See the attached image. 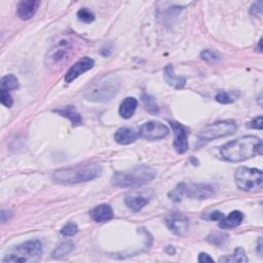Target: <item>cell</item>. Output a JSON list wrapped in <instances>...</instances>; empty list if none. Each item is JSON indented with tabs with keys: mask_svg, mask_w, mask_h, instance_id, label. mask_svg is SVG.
<instances>
[{
	"mask_svg": "<svg viewBox=\"0 0 263 263\" xmlns=\"http://www.w3.org/2000/svg\"><path fill=\"white\" fill-rule=\"evenodd\" d=\"M165 79L166 81L174 86L175 89H182V87L185 85L186 83V79L184 77H181V76H176L175 75L174 73V68L172 65H168L166 68H165Z\"/></svg>",
	"mask_w": 263,
	"mask_h": 263,
	"instance_id": "cell-21",
	"label": "cell"
},
{
	"mask_svg": "<svg viewBox=\"0 0 263 263\" xmlns=\"http://www.w3.org/2000/svg\"><path fill=\"white\" fill-rule=\"evenodd\" d=\"M200 57L203 61H206L210 64L218 63L219 61L221 60V57L219 56V54L214 52V51H211V50H204L203 52H201Z\"/></svg>",
	"mask_w": 263,
	"mask_h": 263,
	"instance_id": "cell-26",
	"label": "cell"
},
{
	"mask_svg": "<svg viewBox=\"0 0 263 263\" xmlns=\"http://www.w3.org/2000/svg\"><path fill=\"white\" fill-rule=\"evenodd\" d=\"M40 2L37 0H23L20 1L17 8L18 17L23 21L32 19L39 7Z\"/></svg>",
	"mask_w": 263,
	"mask_h": 263,
	"instance_id": "cell-14",
	"label": "cell"
},
{
	"mask_svg": "<svg viewBox=\"0 0 263 263\" xmlns=\"http://www.w3.org/2000/svg\"><path fill=\"white\" fill-rule=\"evenodd\" d=\"M73 249H74V244L71 243V242H63L62 244H60L58 246L55 251L53 252V257L54 258H62L64 256H67L68 254H70Z\"/></svg>",
	"mask_w": 263,
	"mask_h": 263,
	"instance_id": "cell-24",
	"label": "cell"
},
{
	"mask_svg": "<svg viewBox=\"0 0 263 263\" xmlns=\"http://www.w3.org/2000/svg\"><path fill=\"white\" fill-rule=\"evenodd\" d=\"M216 194V187L212 184L206 183H193L186 186L185 195L189 198L194 199H207L211 198Z\"/></svg>",
	"mask_w": 263,
	"mask_h": 263,
	"instance_id": "cell-10",
	"label": "cell"
},
{
	"mask_svg": "<svg viewBox=\"0 0 263 263\" xmlns=\"http://www.w3.org/2000/svg\"><path fill=\"white\" fill-rule=\"evenodd\" d=\"M244 219V215L240 211H232L228 216H224L221 221H219V227L222 229H231L238 227Z\"/></svg>",
	"mask_w": 263,
	"mask_h": 263,
	"instance_id": "cell-17",
	"label": "cell"
},
{
	"mask_svg": "<svg viewBox=\"0 0 263 263\" xmlns=\"http://www.w3.org/2000/svg\"><path fill=\"white\" fill-rule=\"evenodd\" d=\"M120 79L114 74H108L101 77L94 82L89 89L84 92V98L87 101L105 103L111 101L120 90Z\"/></svg>",
	"mask_w": 263,
	"mask_h": 263,
	"instance_id": "cell-4",
	"label": "cell"
},
{
	"mask_svg": "<svg viewBox=\"0 0 263 263\" xmlns=\"http://www.w3.org/2000/svg\"><path fill=\"white\" fill-rule=\"evenodd\" d=\"M185 188L186 184L185 183H179L176 187H175L172 192L169 193V197L171 200L175 202H179L182 200V197L185 194Z\"/></svg>",
	"mask_w": 263,
	"mask_h": 263,
	"instance_id": "cell-25",
	"label": "cell"
},
{
	"mask_svg": "<svg viewBox=\"0 0 263 263\" xmlns=\"http://www.w3.org/2000/svg\"><path fill=\"white\" fill-rule=\"evenodd\" d=\"M142 99H143L144 106L149 112H151V113H157L158 112V107H157V104H156V102H155L153 97H151L147 94H144Z\"/></svg>",
	"mask_w": 263,
	"mask_h": 263,
	"instance_id": "cell-28",
	"label": "cell"
},
{
	"mask_svg": "<svg viewBox=\"0 0 263 263\" xmlns=\"http://www.w3.org/2000/svg\"><path fill=\"white\" fill-rule=\"evenodd\" d=\"M219 262H248V257L244 251L243 248L239 247L237 248V249L235 250V252H233L232 255H228V256H225V257H222L219 259Z\"/></svg>",
	"mask_w": 263,
	"mask_h": 263,
	"instance_id": "cell-23",
	"label": "cell"
},
{
	"mask_svg": "<svg viewBox=\"0 0 263 263\" xmlns=\"http://www.w3.org/2000/svg\"><path fill=\"white\" fill-rule=\"evenodd\" d=\"M73 45L68 39H61L49 51L46 57L47 66L53 70L62 69L73 55Z\"/></svg>",
	"mask_w": 263,
	"mask_h": 263,
	"instance_id": "cell-6",
	"label": "cell"
},
{
	"mask_svg": "<svg viewBox=\"0 0 263 263\" xmlns=\"http://www.w3.org/2000/svg\"><path fill=\"white\" fill-rule=\"evenodd\" d=\"M257 251H258L259 255L261 256V254H262V238H259V240H258V247H257Z\"/></svg>",
	"mask_w": 263,
	"mask_h": 263,
	"instance_id": "cell-38",
	"label": "cell"
},
{
	"mask_svg": "<svg viewBox=\"0 0 263 263\" xmlns=\"http://www.w3.org/2000/svg\"><path fill=\"white\" fill-rule=\"evenodd\" d=\"M78 231V226L74 222H69L61 229V235L64 237H73Z\"/></svg>",
	"mask_w": 263,
	"mask_h": 263,
	"instance_id": "cell-29",
	"label": "cell"
},
{
	"mask_svg": "<svg viewBox=\"0 0 263 263\" xmlns=\"http://www.w3.org/2000/svg\"><path fill=\"white\" fill-rule=\"evenodd\" d=\"M138 106V101L133 97L126 98L120 106V115L123 119H131L134 115Z\"/></svg>",
	"mask_w": 263,
	"mask_h": 263,
	"instance_id": "cell-18",
	"label": "cell"
},
{
	"mask_svg": "<svg viewBox=\"0 0 263 263\" xmlns=\"http://www.w3.org/2000/svg\"><path fill=\"white\" fill-rule=\"evenodd\" d=\"M248 128L255 129V130H262V116L259 115L258 118L250 122L249 124H248Z\"/></svg>",
	"mask_w": 263,
	"mask_h": 263,
	"instance_id": "cell-34",
	"label": "cell"
},
{
	"mask_svg": "<svg viewBox=\"0 0 263 263\" xmlns=\"http://www.w3.org/2000/svg\"><path fill=\"white\" fill-rule=\"evenodd\" d=\"M208 242L215 246H221L225 243L227 240V236L223 235V233H212L208 237Z\"/></svg>",
	"mask_w": 263,
	"mask_h": 263,
	"instance_id": "cell-31",
	"label": "cell"
},
{
	"mask_svg": "<svg viewBox=\"0 0 263 263\" xmlns=\"http://www.w3.org/2000/svg\"><path fill=\"white\" fill-rule=\"evenodd\" d=\"M0 101H1L2 105H4L7 108H10L13 104V100L9 92L4 90H0Z\"/></svg>",
	"mask_w": 263,
	"mask_h": 263,
	"instance_id": "cell-32",
	"label": "cell"
},
{
	"mask_svg": "<svg viewBox=\"0 0 263 263\" xmlns=\"http://www.w3.org/2000/svg\"><path fill=\"white\" fill-rule=\"evenodd\" d=\"M170 125L173 129L174 135H175L174 148L176 149V151L180 154L185 153L188 149V141H187L188 132H187V129L177 122H171Z\"/></svg>",
	"mask_w": 263,
	"mask_h": 263,
	"instance_id": "cell-12",
	"label": "cell"
},
{
	"mask_svg": "<svg viewBox=\"0 0 263 263\" xmlns=\"http://www.w3.org/2000/svg\"><path fill=\"white\" fill-rule=\"evenodd\" d=\"M43 252V247L40 241L32 240L18 245L5 255L3 262H36Z\"/></svg>",
	"mask_w": 263,
	"mask_h": 263,
	"instance_id": "cell-5",
	"label": "cell"
},
{
	"mask_svg": "<svg viewBox=\"0 0 263 263\" xmlns=\"http://www.w3.org/2000/svg\"><path fill=\"white\" fill-rule=\"evenodd\" d=\"M101 174L102 167L99 164L77 165L75 167L57 170L53 174V180L58 184L72 185L94 180Z\"/></svg>",
	"mask_w": 263,
	"mask_h": 263,
	"instance_id": "cell-2",
	"label": "cell"
},
{
	"mask_svg": "<svg viewBox=\"0 0 263 263\" xmlns=\"http://www.w3.org/2000/svg\"><path fill=\"white\" fill-rule=\"evenodd\" d=\"M216 101L221 104H230L236 101V97H233L231 94L227 92H220L218 93L215 97Z\"/></svg>",
	"mask_w": 263,
	"mask_h": 263,
	"instance_id": "cell-30",
	"label": "cell"
},
{
	"mask_svg": "<svg viewBox=\"0 0 263 263\" xmlns=\"http://www.w3.org/2000/svg\"><path fill=\"white\" fill-rule=\"evenodd\" d=\"M138 137L139 133H137L134 129L130 128H121L114 134V140L122 145L133 143L138 139Z\"/></svg>",
	"mask_w": 263,
	"mask_h": 263,
	"instance_id": "cell-16",
	"label": "cell"
},
{
	"mask_svg": "<svg viewBox=\"0 0 263 263\" xmlns=\"http://www.w3.org/2000/svg\"><path fill=\"white\" fill-rule=\"evenodd\" d=\"M77 17H78L79 21H81L83 23H86V24H90V23L95 21L94 12L92 10H90L89 8H86V7H83V8L78 10Z\"/></svg>",
	"mask_w": 263,
	"mask_h": 263,
	"instance_id": "cell-27",
	"label": "cell"
},
{
	"mask_svg": "<svg viewBox=\"0 0 263 263\" xmlns=\"http://www.w3.org/2000/svg\"><path fill=\"white\" fill-rule=\"evenodd\" d=\"M55 112H57L58 114H60L63 118L68 119L73 126H79L82 124V119L80 114L77 112L76 108L72 105L69 106H65L62 107L60 109H56Z\"/></svg>",
	"mask_w": 263,
	"mask_h": 263,
	"instance_id": "cell-19",
	"label": "cell"
},
{
	"mask_svg": "<svg viewBox=\"0 0 263 263\" xmlns=\"http://www.w3.org/2000/svg\"><path fill=\"white\" fill-rule=\"evenodd\" d=\"M125 202L130 210L133 212H139L149 202V198L139 195H132L126 197Z\"/></svg>",
	"mask_w": 263,
	"mask_h": 263,
	"instance_id": "cell-20",
	"label": "cell"
},
{
	"mask_svg": "<svg viewBox=\"0 0 263 263\" xmlns=\"http://www.w3.org/2000/svg\"><path fill=\"white\" fill-rule=\"evenodd\" d=\"M168 227L177 236H184L189 228L188 218L181 212H173L167 219Z\"/></svg>",
	"mask_w": 263,
	"mask_h": 263,
	"instance_id": "cell-11",
	"label": "cell"
},
{
	"mask_svg": "<svg viewBox=\"0 0 263 263\" xmlns=\"http://www.w3.org/2000/svg\"><path fill=\"white\" fill-rule=\"evenodd\" d=\"M0 216H1V222H6L8 219L12 216L11 212L8 211V210H2L1 211V214H0Z\"/></svg>",
	"mask_w": 263,
	"mask_h": 263,
	"instance_id": "cell-37",
	"label": "cell"
},
{
	"mask_svg": "<svg viewBox=\"0 0 263 263\" xmlns=\"http://www.w3.org/2000/svg\"><path fill=\"white\" fill-rule=\"evenodd\" d=\"M18 87H19V80L12 74L5 75L1 78V80H0V90L9 92L12 90H17Z\"/></svg>",
	"mask_w": 263,
	"mask_h": 263,
	"instance_id": "cell-22",
	"label": "cell"
},
{
	"mask_svg": "<svg viewBox=\"0 0 263 263\" xmlns=\"http://www.w3.org/2000/svg\"><path fill=\"white\" fill-rule=\"evenodd\" d=\"M223 218H224V214L221 212H219V211H215V212L210 213L209 217H208L209 220H212V221H221Z\"/></svg>",
	"mask_w": 263,
	"mask_h": 263,
	"instance_id": "cell-35",
	"label": "cell"
},
{
	"mask_svg": "<svg viewBox=\"0 0 263 263\" xmlns=\"http://www.w3.org/2000/svg\"><path fill=\"white\" fill-rule=\"evenodd\" d=\"M220 153L227 162H244L262 153V141L256 136H244L224 144Z\"/></svg>",
	"mask_w": 263,
	"mask_h": 263,
	"instance_id": "cell-1",
	"label": "cell"
},
{
	"mask_svg": "<svg viewBox=\"0 0 263 263\" xmlns=\"http://www.w3.org/2000/svg\"><path fill=\"white\" fill-rule=\"evenodd\" d=\"M91 217L93 220L96 222L102 223V222H107L113 218V210L110 204L108 203H101L96 206L91 212Z\"/></svg>",
	"mask_w": 263,
	"mask_h": 263,
	"instance_id": "cell-15",
	"label": "cell"
},
{
	"mask_svg": "<svg viewBox=\"0 0 263 263\" xmlns=\"http://www.w3.org/2000/svg\"><path fill=\"white\" fill-rule=\"evenodd\" d=\"M235 179L237 186L243 192H259L263 185V174L254 168L241 167L236 171Z\"/></svg>",
	"mask_w": 263,
	"mask_h": 263,
	"instance_id": "cell-7",
	"label": "cell"
},
{
	"mask_svg": "<svg viewBox=\"0 0 263 263\" xmlns=\"http://www.w3.org/2000/svg\"><path fill=\"white\" fill-rule=\"evenodd\" d=\"M262 6H263L262 1H257V2L253 3V5L251 6V9H250V12H251L252 16H254V17L260 16L261 12H262Z\"/></svg>",
	"mask_w": 263,
	"mask_h": 263,
	"instance_id": "cell-33",
	"label": "cell"
},
{
	"mask_svg": "<svg viewBox=\"0 0 263 263\" xmlns=\"http://www.w3.org/2000/svg\"><path fill=\"white\" fill-rule=\"evenodd\" d=\"M94 60L89 57H83L79 61H77L73 65L66 73L65 75V82L71 83L73 80L80 76L82 73L89 71L94 67Z\"/></svg>",
	"mask_w": 263,
	"mask_h": 263,
	"instance_id": "cell-13",
	"label": "cell"
},
{
	"mask_svg": "<svg viewBox=\"0 0 263 263\" xmlns=\"http://www.w3.org/2000/svg\"><path fill=\"white\" fill-rule=\"evenodd\" d=\"M156 176V171L148 166L141 165L133 169L115 172L112 184L116 187H140L151 182Z\"/></svg>",
	"mask_w": 263,
	"mask_h": 263,
	"instance_id": "cell-3",
	"label": "cell"
},
{
	"mask_svg": "<svg viewBox=\"0 0 263 263\" xmlns=\"http://www.w3.org/2000/svg\"><path fill=\"white\" fill-rule=\"evenodd\" d=\"M237 129V124L232 121L217 122L204 128L199 133L198 137L203 141H212L235 134Z\"/></svg>",
	"mask_w": 263,
	"mask_h": 263,
	"instance_id": "cell-8",
	"label": "cell"
},
{
	"mask_svg": "<svg viewBox=\"0 0 263 263\" xmlns=\"http://www.w3.org/2000/svg\"><path fill=\"white\" fill-rule=\"evenodd\" d=\"M198 261L201 263H207V262H214V259L207 253H200L198 255Z\"/></svg>",
	"mask_w": 263,
	"mask_h": 263,
	"instance_id": "cell-36",
	"label": "cell"
},
{
	"mask_svg": "<svg viewBox=\"0 0 263 263\" xmlns=\"http://www.w3.org/2000/svg\"><path fill=\"white\" fill-rule=\"evenodd\" d=\"M170 133L169 128L165 125L159 122L151 121L145 123L140 127L139 130V136L147 139V140H159V139H164L167 137Z\"/></svg>",
	"mask_w": 263,
	"mask_h": 263,
	"instance_id": "cell-9",
	"label": "cell"
}]
</instances>
